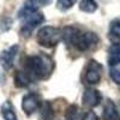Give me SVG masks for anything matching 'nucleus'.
Segmentation results:
<instances>
[{
    "label": "nucleus",
    "instance_id": "1",
    "mask_svg": "<svg viewBox=\"0 0 120 120\" xmlns=\"http://www.w3.org/2000/svg\"><path fill=\"white\" fill-rule=\"evenodd\" d=\"M54 67L55 64L53 59L42 53L29 55L24 61V72L31 82L45 81L49 78L54 71Z\"/></svg>",
    "mask_w": 120,
    "mask_h": 120
},
{
    "label": "nucleus",
    "instance_id": "2",
    "mask_svg": "<svg viewBox=\"0 0 120 120\" xmlns=\"http://www.w3.org/2000/svg\"><path fill=\"white\" fill-rule=\"evenodd\" d=\"M63 31V40L68 45L75 47L78 52H88L90 49L95 48L98 42L100 37L96 33L93 31H81L78 28L68 25Z\"/></svg>",
    "mask_w": 120,
    "mask_h": 120
},
{
    "label": "nucleus",
    "instance_id": "3",
    "mask_svg": "<svg viewBox=\"0 0 120 120\" xmlns=\"http://www.w3.org/2000/svg\"><path fill=\"white\" fill-rule=\"evenodd\" d=\"M19 18L22 19V28H21V34L24 37H28L31 35V33L45 22V16L42 12L38 11H26L22 8L19 11Z\"/></svg>",
    "mask_w": 120,
    "mask_h": 120
},
{
    "label": "nucleus",
    "instance_id": "4",
    "mask_svg": "<svg viewBox=\"0 0 120 120\" xmlns=\"http://www.w3.org/2000/svg\"><path fill=\"white\" fill-rule=\"evenodd\" d=\"M63 40V31L61 29L52 26V25H45L37 31L36 34V41L37 43L45 47V48H53Z\"/></svg>",
    "mask_w": 120,
    "mask_h": 120
},
{
    "label": "nucleus",
    "instance_id": "5",
    "mask_svg": "<svg viewBox=\"0 0 120 120\" xmlns=\"http://www.w3.org/2000/svg\"><path fill=\"white\" fill-rule=\"evenodd\" d=\"M103 66L96 60L91 59L85 67V75H84V82L89 85H95L100 83L102 77Z\"/></svg>",
    "mask_w": 120,
    "mask_h": 120
},
{
    "label": "nucleus",
    "instance_id": "6",
    "mask_svg": "<svg viewBox=\"0 0 120 120\" xmlns=\"http://www.w3.org/2000/svg\"><path fill=\"white\" fill-rule=\"evenodd\" d=\"M42 106V100L41 96L36 93H29L24 95L22 100V109L26 115L34 114L37 109H40Z\"/></svg>",
    "mask_w": 120,
    "mask_h": 120
},
{
    "label": "nucleus",
    "instance_id": "7",
    "mask_svg": "<svg viewBox=\"0 0 120 120\" xmlns=\"http://www.w3.org/2000/svg\"><path fill=\"white\" fill-rule=\"evenodd\" d=\"M18 49H19L18 45H12L11 47H8L7 49H4L0 53V66L4 70L8 71V70L12 68L15 64V59L18 53Z\"/></svg>",
    "mask_w": 120,
    "mask_h": 120
},
{
    "label": "nucleus",
    "instance_id": "8",
    "mask_svg": "<svg viewBox=\"0 0 120 120\" xmlns=\"http://www.w3.org/2000/svg\"><path fill=\"white\" fill-rule=\"evenodd\" d=\"M101 101H102V95L96 89H86L83 93L82 102H83V106L86 108L97 107L101 103Z\"/></svg>",
    "mask_w": 120,
    "mask_h": 120
},
{
    "label": "nucleus",
    "instance_id": "9",
    "mask_svg": "<svg viewBox=\"0 0 120 120\" xmlns=\"http://www.w3.org/2000/svg\"><path fill=\"white\" fill-rule=\"evenodd\" d=\"M103 120H120V112L115 103L112 100H106L105 106H103V113H102Z\"/></svg>",
    "mask_w": 120,
    "mask_h": 120
},
{
    "label": "nucleus",
    "instance_id": "10",
    "mask_svg": "<svg viewBox=\"0 0 120 120\" xmlns=\"http://www.w3.org/2000/svg\"><path fill=\"white\" fill-rule=\"evenodd\" d=\"M108 64L111 67H115L120 64V45L114 43L108 49Z\"/></svg>",
    "mask_w": 120,
    "mask_h": 120
},
{
    "label": "nucleus",
    "instance_id": "11",
    "mask_svg": "<svg viewBox=\"0 0 120 120\" xmlns=\"http://www.w3.org/2000/svg\"><path fill=\"white\" fill-rule=\"evenodd\" d=\"M41 111H40V120H53L54 119V108L51 102H45L41 106Z\"/></svg>",
    "mask_w": 120,
    "mask_h": 120
},
{
    "label": "nucleus",
    "instance_id": "12",
    "mask_svg": "<svg viewBox=\"0 0 120 120\" xmlns=\"http://www.w3.org/2000/svg\"><path fill=\"white\" fill-rule=\"evenodd\" d=\"M109 38L113 42V45L120 42V18L114 19L111 23V26H109Z\"/></svg>",
    "mask_w": 120,
    "mask_h": 120
},
{
    "label": "nucleus",
    "instance_id": "13",
    "mask_svg": "<svg viewBox=\"0 0 120 120\" xmlns=\"http://www.w3.org/2000/svg\"><path fill=\"white\" fill-rule=\"evenodd\" d=\"M1 114L5 120H17V115L13 111V106L10 101H6L1 105Z\"/></svg>",
    "mask_w": 120,
    "mask_h": 120
},
{
    "label": "nucleus",
    "instance_id": "14",
    "mask_svg": "<svg viewBox=\"0 0 120 120\" xmlns=\"http://www.w3.org/2000/svg\"><path fill=\"white\" fill-rule=\"evenodd\" d=\"M98 5L95 0H81L79 3V10L85 13H94Z\"/></svg>",
    "mask_w": 120,
    "mask_h": 120
},
{
    "label": "nucleus",
    "instance_id": "15",
    "mask_svg": "<svg viewBox=\"0 0 120 120\" xmlns=\"http://www.w3.org/2000/svg\"><path fill=\"white\" fill-rule=\"evenodd\" d=\"M31 82L29 79V77L25 75V72L18 71L15 76V85L17 88H25L26 85H29V83Z\"/></svg>",
    "mask_w": 120,
    "mask_h": 120
},
{
    "label": "nucleus",
    "instance_id": "16",
    "mask_svg": "<svg viewBox=\"0 0 120 120\" xmlns=\"http://www.w3.org/2000/svg\"><path fill=\"white\" fill-rule=\"evenodd\" d=\"M79 116V109L77 105H70L65 111V119L66 120H77Z\"/></svg>",
    "mask_w": 120,
    "mask_h": 120
},
{
    "label": "nucleus",
    "instance_id": "17",
    "mask_svg": "<svg viewBox=\"0 0 120 120\" xmlns=\"http://www.w3.org/2000/svg\"><path fill=\"white\" fill-rule=\"evenodd\" d=\"M76 3H77V0H58L56 8L61 12H65V11H68Z\"/></svg>",
    "mask_w": 120,
    "mask_h": 120
},
{
    "label": "nucleus",
    "instance_id": "18",
    "mask_svg": "<svg viewBox=\"0 0 120 120\" xmlns=\"http://www.w3.org/2000/svg\"><path fill=\"white\" fill-rule=\"evenodd\" d=\"M109 76H111L112 81L115 84H120V70L116 67H111L109 70Z\"/></svg>",
    "mask_w": 120,
    "mask_h": 120
},
{
    "label": "nucleus",
    "instance_id": "19",
    "mask_svg": "<svg viewBox=\"0 0 120 120\" xmlns=\"http://www.w3.org/2000/svg\"><path fill=\"white\" fill-rule=\"evenodd\" d=\"M11 25H12V19L11 18H7V17H5V18H3L1 19V22H0V31H7V30L11 28Z\"/></svg>",
    "mask_w": 120,
    "mask_h": 120
},
{
    "label": "nucleus",
    "instance_id": "20",
    "mask_svg": "<svg viewBox=\"0 0 120 120\" xmlns=\"http://www.w3.org/2000/svg\"><path fill=\"white\" fill-rule=\"evenodd\" d=\"M82 120H98V116H97L93 111H88V112L83 115Z\"/></svg>",
    "mask_w": 120,
    "mask_h": 120
},
{
    "label": "nucleus",
    "instance_id": "21",
    "mask_svg": "<svg viewBox=\"0 0 120 120\" xmlns=\"http://www.w3.org/2000/svg\"><path fill=\"white\" fill-rule=\"evenodd\" d=\"M51 3H52V0H38V4H41V5H48Z\"/></svg>",
    "mask_w": 120,
    "mask_h": 120
}]
</instances>
